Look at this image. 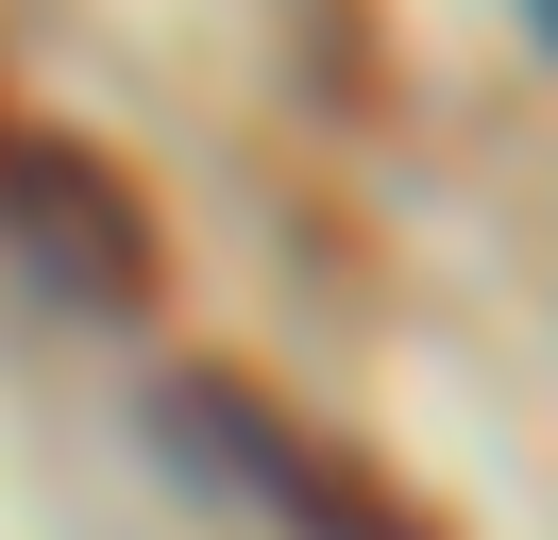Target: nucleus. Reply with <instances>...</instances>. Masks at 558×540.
<instances>
[{
  "label": "nucleus",
  "mask_w": 558,
  "mask_h": 540,
  "mask_svg": "<svg viewBox=\"0 0 558 540\" xmlns=\"http://www.w3.org/2000/svg\"><path fill=\"white\" fill-rule=\"evenodd\" d=\"M0 220L85 304H153V270H170L153 254V202L119 186V152H85V135H51V119H0Z\"/></svg>",
  "instance_id": "f257e3e1"
},
{
  "label": "nucleus",
  "mask_w": 558,
  "mask_h": 540,
  "mask_svg": "<svg viewBox=\"0 0 558 540\" xmlns=\"http://www.w3.org/2000/svg\"><path fill=\"white\" fill-rule=\"evenodd\" d=\"M186 405H204V439H220V456H238V472H254V490H271V506H288L305 540H440V506H407V490H389L373 456H339V439L271 422L254 389H220V371H204Z\"/></svg>",
  "instance_id": "f03ea898"
},
{
  "label": "nucleus",
  "mask_w": 558,
  "mask_h": 540,
  "mask_svg": "<svg viewBox=\"0 0 558 540\" xmlns=\"http://www.w3.org/2000/svg\"><path fill=\"white\" fill-rule=\"evenodd\" d=\"M542 34H558V0H542Z\"/></svg>",
  "instance_id": "7ed1b4c3"
}]
</instances>
